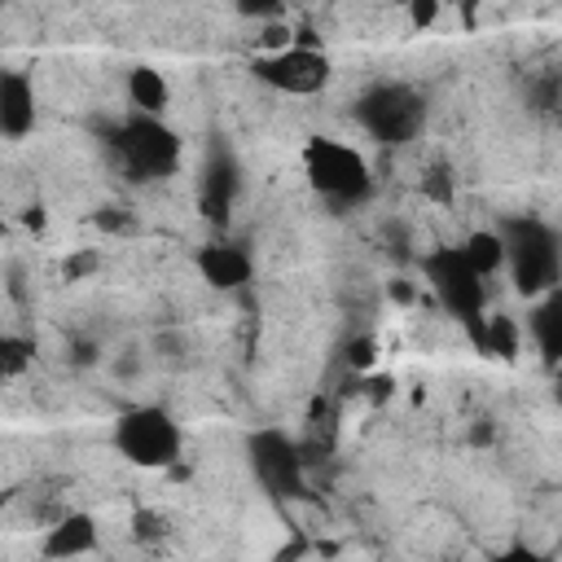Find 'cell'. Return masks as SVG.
<instances>
[{
  "label": "cell",
  "mask_w": 562,
  "mask_h": 562,
  "mask_svg": "<svg viewBox=\"0 0 562 562\" xmlns=\"http://www.w3.org/2000/svg\"><path fill=\"white\" fill-rule=\"evenodd\" d=\"M246 461H250V474L255 483L277 496V501H299L307 496V474H303V448L277 430V426H263V430H250L246 435Z\"/></svg>",
  "instance_id": "52a82bcc"
},
{
  "label": "cell",
  "mask_w": 562,
  "mask_h": 562,
  "mask_svg": "<svg viewBox=\"0 0 562 562\" xmlns=\"http://www.w3.org/2000/svg\"><path fill=\"white\" fill-rule=\"evenodd\" d=\"M241 180H237V162L215 149L206 158V171H202V211L215 220V224H228V211H233V198H237Z\"/></svg>",
  "instance_id": "8fae6325"
},
{
  "label": "cell",
  "mask_w": 562,
  "mask_h": 562,
  "mask_svg": "<svg viewBox=\"0 0 562 562\" xmlns=\"http://www.w3.org/2000/svg\"><path fill=\"white\" fill-rule=\"evenodd\" d=\"M22 364H26V342L4 338V373L13 378V373H22Z\"/></svg>",
  "instance_id": "e0dca14e"
},
{
  "label": "cell",
  "mask_w": 562,
  "mask_h": 562,
  "mask_svg": "<svg viewBox=\"0 0 562 562\" xmlns=\"http://www.w3.org/2000/svg\"><path fill=\"white\" fill-rule=\"evenodd\" d=\"M92 549H97V522H92V514H66V518H57L44 531V544H40L44 558H79V553H92Z\"/></svg>",
  "instance_id": "4fadbf2b"
},
{
  "label": "cell",
  "mask_w": 562,
  "mask_h": 562,
  "mask_svg": "<svg viewBox=\"0 0 562 562\" xmlns=\"http://www.w3.org/2000/svg\"><path fill=\"white\" fill-rule=\"evenodd\" d=\"M369 360H373V342H369V338L347 342V364H356V369H360V364H369Z\"/></svg>",
  "instance_id": "d6986e66"
},
{
  "label": "cell",
  "mask_w": 562,
  "mask_h": 562,
  "mask_svg": "<svg viewBox=\"0 0 562 562\" xmlns=\"http://www.w3.org/2000/svg\"><path fill=\"white\" fill-rule=\"evenodd\" d=\"M457 4H461V13H465V22H474V13H479V4H483V0H457Z\"/></svg>",
  "instance_id": "44dd1931"
},
{
  "label": "cell",
  "mask_w": 562,
  "mask_h": 562,
  "mask_svg": "<svg viewBox=\"0 0 562 562\" xmlns=\"http://www.w3.org/2000/svg\"><path fill=\"white\" fill-rule=\"evenodd\" d=\"M233 9H237L241 18H255V22H272V18L285 9V0H233Z\"/></svg>",
  "instance_id": "2e32d148"
},
{
  "label": "cell",
  "mask_w": 562,
  "mask_h": 562,
  "mask_svg": "<svg viewBox=\"0 0 562 562\" xmlns=\"http://www.w3.org/2000/svg\"><path fill=\"white\" fill-rule=\"evenodd\" d=\"M461 250H465V259H470L483 277H496V272L505 268V237H501V228H474V233L461 241Z\"/></svg>",
  "instance_id": "9a60e30c"
},
{
  "label": "cell",
  "mask_w": 562,
  "mask_h": 562,
  "mask_svg": "<svg viewBox=\"0 0 562 562\" xmlns=\"http://www.w3.org/2000/svg\"><path fill=\"white\" fill-rule=\"evenodd\" d=\"M426 193H435V198H443V202L452 198V189H448V171H443V167H435V171H430V180H426Z\"/></svg>",
  "instance_id": "ffe728a7"
},
{
  "label": "cell",
  "mask_w": 562,
  "mask_h": 562,
  "mask_svg": "<svg viewBox=\"0 0 562 562\" xmlns=\"http://www.w3.org/2000/svg\"><path fill=\"white\" fill-rule=\"evenodd\" d=\"M35 127V88L22 70L0 75V132L4 140H22Z\"/></svg>",
  "instance_id": "30bf717a"
},
{
  "label": "cell",
  "mask_w": 562,
  "mask_h": 562,
  "mask_svg": "<svg viewBox=\"0 0 562 562\" xmlns=\"http://www.w3.org/2000/svg\"><path fill=\"white\" fill-rule=\"evenodd\" d=\"M505 272L514 277V290L536 299L553 285H562V237L540 215H505Z\"/></svg>",
  "instance_id": "6da1fadb"
},
{
  "label": "cell",
  "mask_w": 562,
  "mask_h": 562,
  "mask_svg": "<svg viewBox=\"0 0 562 562\" xmlns=\"http://www.w3.org/2000/svg\"><path fill=\"white\" fill-rule=\"evenodd\" d=\"M127 101H132V110L162 114V110H167V79H162L154 66L127 70Z\"/></svg>",
  "instance_id": "5bb4252c"
},
{
  "label": "cell",
  "mask_w": 562,
  "mask_h": 562,
  "mask_svg": "<svg viewBox=\"0 0 562 562\" xmlns=\"http://www.w3.org/2000/svg\"><path fill=\"white\" fill-rule=\"evenodd\" d=\"M110 443L123 461H132L140 470H162L180 457L184 435H180L176 417L162 404H136V408L119 413V422L110 430Z\"/></svg>",
  "instance_id": "5b68a950"
},
{
  "label": "cell",
  "mask_w": 562,
  "mask_h": 562,
  "mask_svg": "<svg viewBox=\"0 0 562 562\" xmlns=\"http://www.w3.org/2000/svg\"><path fill=\"white\" fill-rule=\"evenodd\" d=\"M351 119L378 145H408L426 123V101L408 83H373L356 97Z\"/></svg>",
  "instance_id": "8992f818"
},
{
  "label": "cell",
  "mask_w": 562,
  "mask_h": 562,
  "mask_svg": "<svg viewBox=\"0 0 562 562\" xmlns=\"http://www.w3.org/2000/svg\"><path fill=\"white\" fill-rule=\"evenodd\" d=\"M527 334H531L540 360L549 369H558L562 364V285L536 294V303L527 312Z\"/></svg>",
  "instance_id": "9c48e42d"
},
{
  "label": "cell",
  "mask_w": 562,
  "mask_h": 562,
  "mask_svg": "<svg viewBox=\"0 0 562 562\" xmlns=\"http://www.w3.org/2000/svg\"><path fill=\"white\" fill-rule=\"evenodd\" d=\"M329 57L321 48H307V44H285L268 57L255 61V79H263L268 88L277 92H290V97H312L329 83Z\"/></svg>",
  "instance_id": "ba28073f"
},
{
  "label": "cell",
  "mask_w": 562,
  "mask_h": 562,
  "mask_svg": "<svg viewBox=\"0 0 562 562\" xmlns=\"http://www.w3.org/2000/svg\"><path fill=\"white\" fill-rule=\"evenodd\" d=\"M198 272L215 290H237V285L250 281V255L241 246H233V241H215V246L198 250Z\"/></svg>",
  "instance_id": "7c38bea8"
},
{
  "label": "cell",
  "mask_w": 562,
  "mask_h": 562,
  "mask_svg": "<svg viewBox=\"0 0 562 562\" xmlns=\"http://www.w3.org/2000/svg\"><path fill=\"white\" fill-rule=\"evenodd\" d=\"M303 176L334 206H360L373 193V171H369L364 154L351 149V145H342V140H329V136L307 140V149H303Z\"/></svg>",
  "instance_id": "3957f363"
},
{
  "label": "cell",
  "mask_w": 562,
  "mask_h": 562,
  "mask_svg": "<svg viewBox=\"0 0 562 562\" xmlns=\"http://www.w3.org/2000/svg\"><path fill=\"white\" fill-rule=\"evenodd\" d=\"M110 149L136 180H162L180 162V136L162 123V114L132 110L123 123L110 127Z\"/></svg>",
  "instance_id": "277c9868"
},
{
  "label": "cell",
  "mask_w": 562,
  "mask_h": 562,
  "mask_svg": "<svg viewBox=\"0 0 562 562\" xmlns=\"http://www.w3.org/2000/svg\"><path fill=\"white\" fill-rule=\"evenodd\" d=\"M408 18L413 26H430L439 18V0H408Z\"/></svg>",
  "instance_id": "ac0fdd59"
},
{
  "label": "cell",
  "mask_w": 562,
  "mask_h": 562,
  "mask_svg": "<svg viewBox=\"0 0 562 562\" xmlns=\"http://www.w3.org/2000/svg\"><path fill=\"white\" fill-rule=\"evenodd\" d=\"M422 277L430 299L465 329L474 334L487 321V277L465 259L461 246H435L422 255Z\"/></svg>",
  "instance_id": "7a4b0ae2"
}]
</instances>
